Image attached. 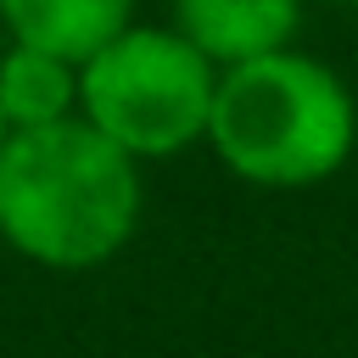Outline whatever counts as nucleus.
<instances>
[{
	"label": "nucleus",
	"instance_id": "1",
	"mask_svg": "<svg viewBox=\"0 0 358 358\" xmlns=\"http://www.w3.org/2000/svg\"><path fill=\"white\" fill-rule=\"evenodd\" d=\"M140 157L90 117L11 129L0 145V241L45 268H95L140 229Z\"/></svg>",
	"mask_w": 358,
	"mask_h": 358
},
{
	"label": "nucleus",
	"instance_id": "2",
	"mask_svg": "<svg viewBox=\"0 0 358 358\" xmlns=\"http://www.w3.org/2000/svg\"><path fill=\"white\" fill-rule=\"evenodd\" d=\"M207 145L257 190H308L347 168L358 145V101L330 62L285 45L218 67Z\"/></svg>",
	"mask_w": 358,
	"mask_h": 358
},
{
	"label": "nucleus",
	"instance_id": "3",
	"mask_svg": "<svg viewBox=\"0 0 358 358\" xmlns=\"http://www.w3.org/2000/svg\"><path fill=\"white\" fill-rule=\"evenodd\" d=\"M218 67L168 22H129L90 62H78V117H90L129 157H179L207 140Z\"/></svg>",
	"mask_w": 358,
	"mask_h": 358
},
{
	"label": "nucleus",
	"instance_id": "4",
	"mask_svg": "<svg viewBox=\"0 0 358 358\" xmlns=\"http://www.w3.org/2000/svg\"><path fill=\"white\" fill-rule=\"evenodd\" d=\"M168 6H173V28L213 67L285 50L302 28V0H168Z\"/></svg>",
	"mask_w": 358,
	"mask_h": 358
},
{
	"label": "nucleus",
	"instance_id": "5",
	"mask_svg": "<svg viewBox=\"0 0 358 358\" xmlns=\"http://www.w3.org/2000/svg\"><path fill=\"white\" fill-rule=\"evenodd\" d=\"M0 22L17 45H39L78 67L134 22V0H0Z\"/></svg>",
	"mask_w": 358,
	"mask_h": 358
},
{
	"label": "nucleus",
	"instance_id": "6",
	"mask_svg": "<svg viewBox=\"0 0 358 358\" xmlns=\"http://www.w3.org/2000/svg\"><path fill=\"white\" fill-rule=\"evenodd\" d=\"M0 112L11 129H39L56 117L78 112V67L39 50V45H17L0 56Z\"/></svg>",
	"mask_w": 358,
	"mask_h": 358
},
{
	"label": "nucleus",
	"instance_id": "7",
	"mask_svg": "<svg viewBox=\"0 0 358 358\" xmlns=\"http://www.w3.org/2000/svg\"><path fill=\"white\" fill-rule=\"evenodd\" d=\"M6 134H11V123H6V112H0V145H6Z\"/></svg>",
	"mask_w": 358,
	"mask_h": 358
},
{
	"label": "nucleus",
	"instance_id": "8",
	"mask_svg": "<svg viewBox=\"0 0 358 358\" xmlns=\"http://www.w3.org/2000/svg\"><path fill=\"white\" fill-rule=\"evenodd\" d=\"M330 6H358V0H330Z\"/></svg>",
	"mask_w": 358,
	"mask_h": 358
}]
</instances>
